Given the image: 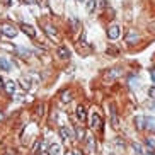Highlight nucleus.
Segmentation results:
<instances>
[{"instance_id":"obj_20","label":"nucleus","mask_w":155,"mask_h":155,"mask_svg":"<svg viewBox=\"0 0 155 155\" xmlns=\"http://www.w3.org/2000/svg\"><path fill=\"white\" fill-rule=\"evenodd\" d=\"M133 148H135V152H137L138 155H143V153H145V150H143L141 143H138V141H135V143H133Z\"/></svg>"},{"instance_id":"obj_28","label":"nucleus","mask_w":155,"mask_h":155,"mask_svg":"<svg viewBox=\"0 0 155 155\" xmlns=\"http://www.w3.org/2000/svg\"><path fill=\"white\" fill-rule=\"evenodd\" d=\"M39 155H50V153H39Z\"/></svg>"},{"instance_id":"obj_25","label":"nucleus","mask_w":155,"mask_h":155,"mask_svg":"<svg viewBox=\"0 0 155 155\" xmlns=\"http://www.w3.org/2000/svg\"><path fill=\"white\" fill-rule=\"evenodd\" d=\"M4 119H5V114L2 113V111H0V123H2V121H4Z\"/></svg>"},{"instance_id":"obj_31","label":"nucleus","mask_w":155,"mask_h":155,"mask_svg":"<svg viewBox=\"0 0 155 155\" xmlns=\"http://www.w3.org/2000/svg\"><path fill=\"white\" fill-rule=\"evenodd\" d=\"M111 155H113V153H111Z\"/></svg>"},{"instance_id":"obj_26","label":"nucleus","mask_w":155,"mask_h":155,"mask_svg":"<svg viewBox=\"0 0 155 155\" xmlns=\"http://www.w3.org/2000/svg\"><path fill=\"white\" fill-rule=\"evenodd\" d=\"M152 77H153V80H155V70H152Z\"/></svg>"},{"instance_id":"obj_8","label":"nucleus","mask_w":155,"mask_h":155,"mask_svg":"<svg viewBox=\"0 0 155 155\" xmlns=\"http://www.w3.org/2000/svg\"><path fill=\"white\" fill-rule=\"evenodd\" d=\"M138 39H140V34H138V31H133V29H130L126 34V43H138Z\"/></svg>"},{"instance_id":"obj_12","label":"nucleus","mask_w":155,"mask_h":155,"mask_svg":"<svg viewBox=\"0 0 155 155\" xmlns=\"http://www.w3.org/2000/svg\"><path fill=\"white\" fill-rule=\"evenodd\" d=\"M48 153H50V155H61V145H58V143H53V145H50V148H48Z\"/></svg>"},{"instance_id":"obj_5","label":"nucleus","mask_w":155,"mask_h":155,"mask_svg":"<svg viewBox=\"0 0 155 155\" xmlns=\"http://www.w3.org/2000/svg\"><path fill=\"white\" fill-rule=\"evenodd\" d=\"M56 55H58V58H61V60H68L70 56H72V51H70V48L67 45H60L58 50H56Z\"/></svg>"},{"instance_id":"obj_18","label":"nucleus","mask_w":155,"mask_h":155,"mask_svg":"<svg viewBox=\"0 0 155 155\" xmlns=\"http://www.w3.org/2000/svg\"><path fill=\"white\" fill-rule=\"evenodd\" d=\"M0 68L5 70V72H10V63L5 58H0Z\"/></svg>"},{"instance_id":"obj_11","label":"nucleus","mask_w":155,"mask_h":155,"mask_svg":"<svg viewBox=\"0 0 155 155\" xmlns=\"http://www.w3.org/2000/svg\"><path fill=\"white\" fill-rule=\"evenodd\" d=\"M4 89L9 94H15V91H17V82H14V80H9V82H5Z\"/></svg>"},{"instance_id":"obj_16","label":"nucleus","mask_w":155,"mask_h":155,"mask_svg":"<svg viewBox=\"0 0 155 155\" xmlns=\"http://www.w3.org/2000/svg\"><path fill=\"white\" fill-rule=\"evenodd\" d=\"M89 124H91V128H97V126H101V118H99V114H92V119L89 121Z\"/></svg>"},{"instance_id":"obj_4","label":"nucleus","mask_w":155,"mask_h":155,"mask_svg":"<svg viewBox=\"0 0 155 155\" xmlns=\"http://www.w3.org/2000/svg\"><path fill=\"white\" fill-rule=\"evenodd\" d=\"M19 29H21V31H22L28 38H32V39H34L36 34H38L36 28H34L32 24H28V22H21V24H19Z\"/></svg>"},{"instance_id":"obj_1","label":"nucleus","mask_w":155,"mask_h":155,"mask_svg":"<svg viewBox=\"0 0 155 155\" xmlns=\"http://www.w3.org/2000/svg\"><path fill=\"white\" fill-rule=\"evenodd\" d=\"M0 32H2V36H5V38H15L17 36V32H19V29L15 28L14 24L2 22L0 24Z\"/></svg>"},{"instance_id":"obj_7","label":"nucleus","mask_w":155,"mask_h":155,"mask_svg":"<svg viewBox=\"0 0 155 155\" xmlns=\"http://www.w3.org/2000/svg\"><path fill=\"white\" fill-rule=\"evenodd\" d=\"M72 99H73V94H72L70 89H63V91L60 92V101H61V102L68 104V102H72Z\"/></svg>"},{"instance_id":"obj_9","label":"nucleus","mask_w":155,"mask_h":155,"mask_svg":"<svg viewBox=\"0 0 155 155\" xmlns=\"http://www.w3.org/2000/svg\"><path fill=\"white\" fill-rule=\"evenodd\" d=\"M143 145H145L150 152H155V135H148V137L145 138V141H143Z\"/></svg>"},{"instance_id":"obj_15","label":"nucleus","mask_w":155,"mask_h":155,"mask_svg":"<svg viewBox=\"0 0 155 155\" xmlns=\"http://www.w3.org/2000/svg\"><path fill=\"white\" fill-rule=\"evenodd\" d=\"M135 126H137L138 131H143V130H145V119L141 118V116L135 118Z\"/></svg>"},{"instance_id":"obj_30","label":"nucleus","mask_w":155,"mask_h":155,"mask_svg":"<svg viewBox=\"0 0 155 155\" xmlns=\"http://www.w3.org/2000/svg\"><path fill=\"white\" fill-rule=\"evenodd\" d=\"M153 135H155V128H153Z\"/></svg>"},{"instance_id":"obj_22","label":"nucleus","mask_w":155,"mask_h":155,"mask_svg":"<svg viewBox=\"0 0 155 155\" xmlns=\"http://www.w3.org/2000/svg\"><path fill=\"white\" fill-rule=\"evenodd\" d=\"M87 140H89V148H91V150H94V148H96V141H94V138H87Z\"/></svg>"},{"instance_id":"obj_17","label":"nucleus","mask_w":155,"mask_h":155,"mask_svg":"<svg viewBox=\"0 0 155 155\" xmlns=\"http://www.w3.org/2000/svg\"><path fill=\"white\" fill-rule=\"evenodd\" d=\"M75 138H77L78 141L85 140V130H84V128H78V126H77V130H75Z\"/></svg>"},{"instance_id":"obj_2","label":"nucleus","mask_w":155,"mask_h":155,"mask_svg":"<svg viewBox=\"0 0 155 155\" xmlns=\"http://www.w3.org/2000/svg\"><path fill=\"white\" fill-rule=\"evenodd\" d=\"M41 28H43V31L46 32V36L50 38V39H53V41H60V32H58V29H56L53 24L43 22V24H41Z\"/></svg>"},{"instance_id":"obj_27","label":"nucleus","mask_w":155,"mask_h":155,"mask_svg":"<svg viewBox=\"0 0 155 155\" xmlns=\"http://www.w3.org/2000/svg\"><path fill=\"white\" fill-rule=\"evenodd\" d=\"M75 155H84V153H80V152H75Z\"/></svg>"},{"instance_id":"obj_19","label":"nucleus","mask_w":155,"mask_h":155,"mask_svg":"<svg viewBox=\"0 0 155 155\" xmlns=\"http://www.w3.org/2000/svg\"><path fill=\"white\" fill-rule=\"evenodd\" d=\"M85 7H87V12H92L96 9V0H85Z\"/></svg>"},{"instance_id":"obj_6","label":"nucleus","mask_w":155,"mask_h":155,"mask_svg":"<svg viewBox=\"0 0 155 155\" xmlns=\"http://www.w3.org/2000/svg\"><path fill=\"white\" fill-rule=\"evenodd\" d=\"M75 116H77V119L80 121V123H85L87 121V109L84 104H78L77 107H75Z\"/></svg>"},{"instance_id":"obj_29","label":"nucleus","mask_w":155,"mask_h":155,"mask_svg":"<svg viewBox=\"0 0 155 155\" xmlns=\"http://www.w3.org/2000/svg\"><path fill=\"white\" fill-rule=\"evenodd\" d=\"M77 2H85V0H77Z\"/></svg>"},{"instance_id":"obj_13","label":"nucleus","mask_w":155,"mask_h":155,"mask_svg":"<svg viewBox=\"0 0 155 155\" xmlns=\"http://www.w3.org/2000/svg\"><path fill=\"white\" fill-rule=\"evenodd\" d=\"M109 111H111V119H113V126L118 128V114H116V104H111L109 106Z\"/></svg>"},{"instance_id":"obj_23","label":"nucleus","mask_w":155,"mask_h":155,"mask_svg":"<svg viewBox=\"0 0 155 155\" xmlns=\"http://www.w3.org/2000/svg\"><path fill=\"white\" fill-rule=\"evenodd\" d=\"M65 155H75V150H67V152H65Z\"/></svg>"},{"instance_id":"obj_21","label":"nucleus","mask_w":155,"mask_h":155,"mask_svg":"<svg viewBox=\"0 0 155 155\" xmlns=\"http://www.w3.org/2000/svg\"><path fill=\"white\" fill-rule=\"evenodd\" d=\"M147 94H148V97H150V99H155V85L148 87V89H147Z\"/></svg>"},{"instance_id":"obj_3","label":"nucleus","mask_w":155,"mask_h":155,"mask_svg":"<svg viewBox=\"0 0 155 155\" xmlns=\"http://www.w3.org/2000/svg\"><path fill=\"white\" fill-rule=\"evenodd\" d=\"M107 38H109L111 41H116L121 38V28H119V24H109L107 26V31H106Z\"/></svg>"},{"instance_id":"obj_10","label":"nucleus","mask_w":155,"mask_h":155,"mask_svg":"<svg viewBox=\"0 0 155 155\" xmlns=\"http://www.w3.org/2000/svg\"><path fill=\"white\" fill-rule=\"evenodd\" d=\"M17 85H21V87L24 89V91L28 92L29 89H31V85H32V84H31V80H29L28 77H21V78H19V82H17Z\"/></svg>"},{"instance_id":"obj_24","label":"nucleus","mask_w":155,"mask_h":155,"mask_svg":"<svg viewBox=\"0 0 155 155\" xmlns=\"http://www.w3.org/2000/svg\"><path fill=\"white\" fill-rule=\"evenodd\" d=\"M5 85V82H4V78H2V75H0V89Z\"/></svg>"},{"instance_id":"obj_14","label":"nucleus","mask_w":155,"mask_h":155,"mask_svg":"<svg viewBox=\"0 0 155 155\" xmlns=\"http://www.w3.org/2000/svg\"><path fill=\"white\" fill-rule=\"evenodd\" d=\"M58 133H60V138H61V140H65V141L70 138V133H68V128H67V126H60Z\"/></svg>"}]
</instances>
